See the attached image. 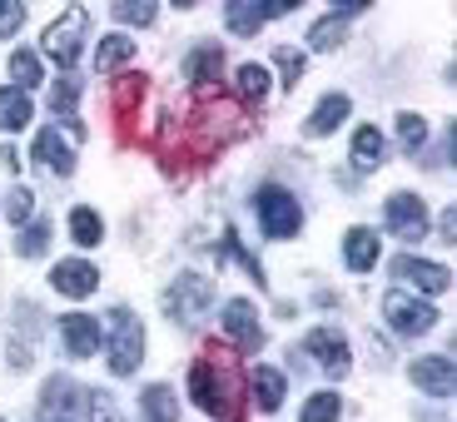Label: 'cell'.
Masks as SVG:
<instances>
[{"instance_id": "obj_32", "label": "cell", "mask_w": 457, "mask_h": 422, "mask_svg": "<svg viewBox=\"0 0 457 422\" xmlns=\"http://www.w3.org/2000/svg\"><path fill=\"white\" fill-rule=\"evenodd\" d=\"M274 65L284 70V85L294 90L298 75H303V55H298V50H288V46H278V50H274Z\"/></svg>"}, {"instance_id": "obj_26", "label": "cell", "mask_w": 457, "mask_h": 422, "mask_svg": "<svg viewBox=\"0 0 457 422\" xmlns=\"http://www.w3.org/2000/svg\"><path fill=\"white\" fill-rule=\"evenodd\" d=\"M100 234H104V224H100V214H95V209H75V214H70V239L80 244V249H95V244H100Z\"/></svg>"}, {"instance_id": "obj_20", "label": "cell", "mask_w": 457, "mask_h": 422, "mask_svg": "<svg viewBox=\"0 0 457 422\" xmlns=\"http://www.w3.org/2000/svg\"><path fill=\"white\" fill-rule=\"evenodd\" d=\"M219 75H224V55H219L214 46H199L195 55H189V80H195L199 90H209Z\"/></svg>"}, {"instance_id": "obj_36", "label": "cell", "mask_w": 457, "mask_h": 422, "mask_svg": "<svg viewBox=\"0 0 457 422\" xmlns=\"http://www.w3.org/2000/svg\"><path fill=\"white\" fill-rule=\"evenodd\" d=\"M90 408H85V412H90V422H120V418H114V408H110V402H104V393H90Z\"/></svg>"}, {"instance_id": "obj_19", "label": "cell", "mask_w": 457, "mask_h": 422, "mask_svg": "<svg viewBox=\"0 0 457 422\" xmlns=\"http://www.w3.org/2000/svg\"><path fill=\"white\" fill-rule=\"evenodd\" d=\"M249 388H253V398H259L263 412H278V402H284V373H274V368H253Z\"/></svg>"}, {"instance_id": "obj_11", "label": "cell", "mask_w": 457, "mask_h": 422, "mask_svg": "<svg viewBox=\"0 0 457 422\" xmlns=\"http://www.w3.org/2000/svg\"><path fill=\"white\" fill-rule=\"evenodd\" d=\"M288 11H294L288 0H278V5H253V0H228V5H224V21H228V30H234V35H253L263 21H269V15H288Z\"/></svg>"}, {"instance_id": "obj_21", "label": "cell", "mask_w": 457, "mask_h": 422, "mask_svg": "<svg viewBox=\"0 0 457 422\" xmlns=\"http://www.w3.org/2000/svg\"><path fill=\"white\" fill-rule=\"evenodd\" d=\"M129 55H135V40H129V35H104V46L95 50V70H100V75H114Z\"/></svg>"}, {"instance_id": "obj_9", "label": "cell", "mask_w": 457, "mask_h": 422, "mask_svg": "<svg viewBox=\"0 0 457 422\" xmlns=\"http://www.w3.org/2000/svg\"><path fill=\"white\" fill-rule=\"evenodd\" d=\"M388 228L398 239H423L428 234V204L418 194H393L388 199Z\"/></svg>"}, {"instance_id": "obj_30", "label": "cell", "mask_w": 457, "mask_h": 422, "mask_svg": "<svg viewBox=\"0 0 457 422\" xmlns=\"http://www.w3.org/2000/svg\"><path fill=\"white\" fill-rule=\"evenodd\" d=\"M46 244H50V224H30L21 239H15V253H21V259H40Z\"/></svg>"}, {"instance_id": "obj_16", "label": "cell", "mask_w": 457, "mask_h": 422, "mask_svg": "<svg viewBox=\"0 0 457 422\" xmlns=\"http://www.w3.org/2000/svg\"><path fill=\"white\" fill-rule=\"evenodd\" d=\"M343 259H348V269H353V274H368V269L378 263L373 228H348V239H343Z\"/></svg>"}, {"instance_id": "obj_5", "label": "cell", "mask_w": 457, "mask_h": 422, "mask_svg": "<svg viewBox=\"0 0 457 422\" xmlns=\"http://www.w3.org/2000/svg\"><path fill=\"white\" fill-rule=\"evenodd\" d=\"M383 319H388L393 333H403V338H423V333L437 328V309H433V303L403 294V288H393V294L383 298Z\"/></svg>"}, {"instance_id": "obj_3", "label": "cell", "mask_w": 457, "mask_h": 422, "mask_svg": "<svg viewBox=\"0 0 457 422\" xmlns=\"http://www.w3.org/2000/svg\"><path fill=\"white\" fill-rule=\"evenodd\" d=\"M85 30H90V11H85V5H70V11L46 30V55L70 70L75 60H80V50H85Z\"/></svg>"}, {"instance_id": "obj_31", "label": "cell", "mask_w": 457, "mask_h": 422, "mask_svg": "<svg viewBox=\"0 0 457 422\" xmlns=\"http://www.w3.org/2000/svg\"><path fill=\"white\" fill-rule=\"evenodd\" d=\"M343 412V402L333 398V393H313L309 408H303V422H333Z\"/></svg>"}, {"instance_id": "obj_27", "label": "cell", "mask_w": 457, "mask_h": 422, "mask_svg": "<svg viewBox=\"0 0 457 422\" xmlns=\"http://www.w3.org/2000/svg\"><path fill=\"white\" fill-rule=\"evenodd\" d=\"M234 80H239V95H244V100H253V104L269 95V70L253 65V60H249V65H239V75H234Z\"/></svg>"}, {"instance_id": "obj_24", "label": "cell", "mask_w": 457, "mask_h": 422, "mask_svg": "<svg viewBox=\"0 0 457 422\" xmlns=\"http://www.w3.org/2000/svg\"><path fill=\"white\" fill-rule=\"evenodd\" d=\"M30 125V95L0 90V129H25Z\"/></svg>"}, {"instance_id": "obj_23", "label": "cell", "mask_w": 457, "mask_h": 422, "mask_svg": "<svg viewBox=\"0 0 457 422\" xmlns=\"http://www.w3.org/2000/svg\"><path fill=\"white\" fill-rule=\"evenodd\" d=\"M383 164V135L373 125H363L353 135V170H378Z\"/></svg>"}, {"instance_id": "obj_35", "label": "cell", "mask_w": 457, "mask_h": 422, "mask_svg": "<svg viewBox=\"0 0 457 422\" xmlns=\"http://www.w3.org/2000/svg\"><path fill=\"white\" fill-rule=\"evenodd\" d=\"M25 25V5H15V0H0V40L5 35H15Z\"/></svg>"}, {"instance_id": "obj_22", "label": "cell", "mask_w": 457, "mask_h": 422, "mask_svg": "<svg viewBox=\"0 0 457 422\" xmlns=\"http://www.w3.org/2000/svg\"><path fill=\"white\" fill-rule=\"evenodd\" d=\"M80 398H85V393L75 388L70 377H50V383H46V408H50V412H60V422H65L70 412L80 408Z\"/></svg>"}, {"instance_id": "obj_29", "label": "cell", "mask_w": 457, "mask_h": 422, "mask_svg": "<svg viewBox=\"0 0 457 422\" xmlns=\"http://www.w3.org/2000/svg\"><path fill=\"white\" fill-rule=\"evenodd\" d=\"M423 139H428V120L423 114H398V145L408 149H423Z\"/></svg>"}, {"instance_id": "obj_12", "label": "cell", "mask_w": 457, "mask_h": 422, "mask_svg": "<svg viewBox=\"0 0 457 422\" xmlns=\"http://www.w3.org/2000/svg\"><path fill=\"white\" fill-rule=\"evenodd\" d=\"M60 338H65L70 358H95V348H100V323L90 313H65L60 319Z\"/></svg>"}, {"instance_id": "obj_25", "label": "cell", "mask_w": 457, "mask_h": 422, "mask_svg": "<svg viewBox=\"0 0 457 422\" xmlns=\"http://www.w3.org/2000/svg\"><path fill=\"white\" fill-rule=\"evenodd\" d=\"M145 418L149 422H179V402H174V393L164 388V383L145 388Z\"/></svg>"}, {"instance_id": "obj_17", "label": "cell", "mask_w": 457, "mask_h": 422, "mask_svg": "<svg viewBox=\"0 0 457 422\" xmlns=\"http://www.w3.org/2000/svg\"><path fill=\"white\" fill-rule=\"evenodd\" d=\"M343 120H348V95H323L319 110L309 114V135H313V139H319V135H333Z\"/></svg>"}, {"instance_id": "obj_14", "label": "cell", "mask_w": 457, "mask_h": 422, "mask_svg": "<svg viewBox=\"0 0 457 422\" xmlns=\"http://www.w3.org/2000/svg\"><path fill=\"white\" fill-rule=\"evenodd\" d=\"M412 383L428 393V398H447L453 393V358H418L412 363Z\"/></svg>"}, {"instance_id": "obj_4", "label": "cell", "mask_w": 457, "mask_h": 422, "mask_svg": "<svg viewBox=\"0 0 457 422\" xmlns=\"http://www.w3.org/2000/svg\"><path fill=\"white\" fill-rule=\"evenodd\" d=\"M253 209H259L263 234H269V239H294V234H298V224H303V209H298V199L288 194V189H278V184L259 189Z\"/></svg>"}, {"instance_id": "obj_10", "label": "cell", "mask_w": 457, "mask_h": 422, "mask_svg": "<svg viewBox=\"0 0 457 422\" xmlns=\"http://www.w3.org/2000/svg\"><path fill=\"white\" fill-rule=\"evenodd\" d=\"M303 348H309L313 363H319L328 377H343V373H348V343H343V333H333V328H313Z\"/></svg>"}, {"instance_id": "obj_18", "label": "cell", "mask_w": 457, "mask_h": 422, "mask_svg": "<svg viewBox=\"0 0 457 422\" xmlns=\"http://www.w3.org/2000/svg\"><path fill=\"white\" fill-rule=\"evenodd\" d=\"M358 11H363V5H343V11L323 15V21H319V25H313V30H309V46H313V50H333V46H338V40H343V25L353 21Z\"/></svg>"}, {"instance_id": "obj_13", "label": "cell", "mask_w": 457, "mask_h": 422, "mask_svg": "<svg viewBox=\"0 0 457 422\" xmlns=\"http://www.w3.org/2000/svg\"><path fill=\"white\" fill-rule=\"evenodd\" d=\"M55 294H65V298H85V294H95V284H100V274H95V263H85V259H65V263H55Z\"/></svg>"}, {"instance_id": "obj_8", "label": "cell", "mask_w": 457, "mask_h": 422, "mask_svg": "<svg viewBox=\"0 0 457 422\" xmlns=\"http://www.w3.org/2000/svg\"><path fill=\"white\" fill-rule=\"evenodd\" d=\"M393 278H403V284H412L418 294H447V284H453V274H447L443 263L412 259V253H403V259H393Z\"/></svg>"}, {"instance_id": "obj_15", "label": "cell", "mask_w": 457, "mask_h": 422, "mask_svg": "<svg viewBox=\"0 0 457 422\" xmlns=\"http://www.w3.org/2000/svg\"><path fill=\"white\" fill-rule=\"evenodd\" d=\"M35 160L46 164L50 174H70V170H75V154H70V145L60 139V129H55V125L35 135Z\"/></svg>"}, {"instance_id": "obj_34", "label": "cell", "mask_w": 457, "mask_h": 422, "mask_svg": "<svg viewBox=\"0 0 457 422\" xmlns=\"http://www.w3.org/2000/svg\"><path fill=\"white\" fill-rule=\"evenodd\" d=\"M154 15H160L154 5H129V0H120V5H114V21H120V25H149Z\"/></svg>"}, {"instance_id": "obj_7", "label": "cell", "mask_w": 457, "mask_h": 422, "mask_svg": "<svg viewBox=\"0 0 457 422\" xmlns=\"http://www.w3.org/2000/svg\"><path fill=\"white\" fill-rule=\"evenodd\" d=\"M224 333L239 343V353H259L263 348V328H259V313H253L249 298H228L224 303Z\"/></svg>"}, {"instance_id": "obj_33", "label": "cell", "mask_w": 457, "mask_h": 422, "mask_svg": "<svg viewBox=\"0 0 457 422\" xmlns=\"http://www.w3.org/2000/svg\"><path fill=\"white\" fill-rule=\"evenodd\" d=\"M30 209H35L30 189H11V199H5V219H11V224H25V219H30Z\"/></svg>"}, {"instance_id": "obj_28", "label": "cell", "mask_w": 457, "mask_h": 422, "mask_svg": "<svg viewBox=\"0 0 457 422\" xmlns=\"http://www.w3.org/2000/svg\"><path fill=\"white\" fill-rule=\"evenodd\" d=\"M11 75H15V85H21V95L46 80V75H40V60H35L30 50H15V55H11Z\"/></svg>"}, {"instance_id": "obj_6", "label": "cell", "mask_w": 457, "mask_h": 422, "mask_svg": "<svg viewBox=\"0 0 457 422\" xmlns=\"http://www.w3.org/2000/svg\"><path fill=\"white\" fill-rule=\"evenodd\" d=\"M209 298H214V284L199 274H179L170 288H164V309H170V319L179 323H195L199 313L209 309Z\"/></svg>"}, {"instance_id": "obj_1", "label": "cell", "mask_w": 457, "mask_h": 422, "mask_svg": "<svg viewBox=\"0 0 457 422\" xmlns=\"http://www.w3.org/2000/svg\"><path fill=\"white\" fill-rule=\"evenodd\" d=\"M189 393H195V402L209 412V418H219V422H239L244 418V377L234 373V363H228L224 353L199 358L195 373H189Z\"/></svg>"}, {"instance_id": "obj_2", "label": "cell", "mask_w": 457, "mask_h": 422, "mask_svg": "<svg viewBox=\"0 0 457 422\" xmlns=\"http://www.w3.org/2000/svg\"><path fill=\"white\" fill-rule=\"evenodd\" d=\"M145 363V328L129 309H114L110 313V368L114 377H129L135 368Z\"/></svg>"}]
</instances>
